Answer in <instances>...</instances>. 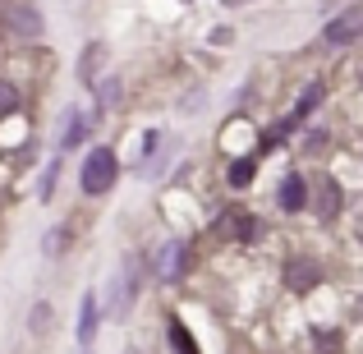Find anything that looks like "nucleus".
<instances>
[{"instance_id": "2eb2a0df", "label": "nucleus", "mask_w": 363, "mask_h": 354, "mask_svg": "<svg viewBox=\"0 0 363 354\" xmlns=\"http://www.w3.org/2000/svg\"><path fill=\"white\" fill-rule=\"evenodd\" d=\"M55 170H60V166L51 161V166H46V175H42V198H51V189H55Z\"/></svg>"}, {"instance_id": "4468645a", "label": "nucleus", "mask_w": 363, "mask_h": 354, "mask_svg": "<svg viewBox=\"0 0 363 354\" xmlns=\"http://www.w3.org/2000/svg\"><path fill=\"white\" fill-rule=\"evenodd\" d=\"M340 350V331H322L318 336V354H336Z\"/></svg>"}, {"instance_id": "9d476101", "label": "nucleus", "mask_w": 363, "mask_h": 354, "mask_svg": "<svg viewBox=\"0 0 363 354\" xmlns=\"http://www.w3.org/2000/svg\"><path fill=\"white\" fill-rule=\"evenodd\" d=\"M166 336H170V345H175V354H198V345H194V336H189L184 322H170Z\"/></svg>"}, {"instance_id": "7ed1b4c3", "label": "nucleus", "mask_w": 363, "mask_h": 354, "mask_svg": "<svg viewBox=\"0 0 363 354\" xmlns=\"http://www.w3.org/2000/svg\"><path fill=\"white\" fill-rule=\"evenodd\" d=\"M276 203H281L285 212H299V207L308 203V184H303L299 170H290V175L281 179V189H276Z\"/></svg>"}, {"instance_id": "6e6552de", "label": "nucleus", "mask_w": 363, "mask_h": 354, "mask_svg": "<svg viewBox=\"0 0 363 354\" xmlns=\"http://www.w3.org/2000/svg\"><path fill=\"white\" fill-rule=\"evenodd\" d=\"M225 226H230L235 239H244V244L262 235V226H257V216H253V212H235V216H225Z\"/></svg>"}, {"instance_id": "39448f33", "label": "nucleus", "mask_w": 363, "mask_h": 354, "mask_svg": "<svg viewBox=\"0 0 363 354\" xmlns=\"http://www.w3.org/2000/svg\"><path fill=\"white\" fill-rule=\"evenodd\" d=\"M97 336V294H83L79 304V345H92Z\"/></svg>"}, {"instance_id": "423d86ee", "label": "nucleus", "mask_w": 363, "mask_h": 354, "mask_svg": "<svg viewBox=\"0 0 363 354\" xmlns=\"http://www.w3.org/2000/svg\"><path fill=\"white\" fill-rule=\"evenodd\" d=\"M83 133H88V116H83V111H69V120H65V133H60V152L79 148Z\"/></svg>"}, {"instance_id": "f8f14e48", "label": "nucleus", "mask_w": 363, "mask_h": 354, "mask_svg": "<svg viewBox=\"0 0 363 354\" xmlns=\"http://www.w3.org/2000/svg\"><path fill=\"white\" fill-rule=\"evenodd\" d=\"M253 175H257V161H248V157H244V161H235V166L225 170V179H230L235 189H244V184H248Z\"/></svg>"}, {"instance_id": "20e7f679", "label": "nucleus", "mask_w": 363, "mask_h": 354, "mask_svg": "<svg viewBox=\"0 0 363 354\" xmlns=\"http://www.w3.org/2000/svg\"><path fill=\"white\" fill-rule=\"evenodd\" d=\"M179 267H184V244H179V239H170V244L161 248V258H157V276H161V281H175Z\"/></svg>"}, {"instance_id": "f257e3e1", "label": "nucleus", "mask_w": 363, "mask_h": 354, "mask_svg": "<svg viewBox=\"0 0 363 354\" xmlns=\"http://www.w3.org/2000/svg\"><path fill=\"white\" fill-rule=\"evenodd\" d=\"M116 175H120L116 152H111V148H92L88 161H83V194H88V198H101L111 184H116Z\"/></svg>"}, {"instance_id": "f03ea898", "label": "nucleus", "mask_w": 363, "mask_h": 354, "mask_svg": "<svg viewBox=\"0 0 363 354\" xmlns=\"http://www.w3.org/2000/svg\"><path fill=\"white\" fill-rule=\"evenodd\" d=\"M363 37V9H345L340 18H331L327 28H322V42L327 46H350Z\"/></svg>"}, {"instance_id": "0eeeda50", "label": "nucleus", "mask_w": 363, "mask_h": 354, "mask_svg": "<svg viewBox=\"0 0 363 354\" xmlns=\"http://www.w3.org/2000/svg\"><path fill=\"white\" fill-rule=\"evenodd\" d=\"M318 212H322V221H331V216L340 212V184L331 175H322V198H318Z\"/></svg>"}, {"instance_id": "1a4fd4ad", "label": "nucleus", "mask_w": 363, "mask_h": 354, "mask_svg": "<svg viewBox=\"0 0 363 354\" xmlns=\"http://www.w3.org/2000/svg\"><path fill=\"white\" fill-rule=\"evenodd\" d=\"M313 281H318V267H313L308 258H299V262H290V290H308Z\"/></svg>"}, {"instance_id": "9b49d317", "label": "nucleus", "mask_w": 363, "mask_h": 354, "mask_svg": "<svg viewBox=\"0 0 363 354\" xmlns=\"http://www.w3.org/2000/svg\"><path fill=\"white\" fill-rule=\"evenodd\" d=\"M9 23H14V33H28V37H37L42 33V18H37V9H14V18H9Z\"/></svg>"}, {"instance_id": "ddd939ff", "label": "nucleus", "mask_w": 363, "mask_h": 354, "mask_svg": "<svg viewBox=\"0 0 363 354\" xmlns=\"http://www.w3.org/2000/svg\"><path fill=\"white\" fill-rule=\"evenodd\" d=\"M97 60H101V46H97V42H92V46H88V51H83V65H79V74H83V83H92V79H97Z\"/></svg>"}]
</instances>
